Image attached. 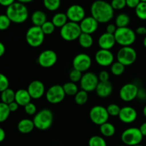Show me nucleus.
I'll use <instances>...</instances> for the list:
<instances>
[{
    "instance_id": "nucleus-7",
    "label": "nucleus",
    "mask_w": 146,
    "mask_h": 146,
    "mask_svg": "<svg viewBox=\"0 0 146 146\" xmlns=\"http://www.w3.org/2000/svg\"><path fill=\"white\" fill-rule=\"evenodd\" d=\"M143 135L138 128H129L125 129L121 134V141L127 146L140 145L142 142Z\"/></svg>"
},
{
    "instance_id": "nucleus-24",
    "label": "nucleus",
    "mask_w": 146,
    "mask_h": 146,
    "mask_svg": "<svg viewBox=\"0 0 146 146\" xmlns=\"http://www.w3.org/2000/svg\"><path fill=\"white\" fill-rule=\"evenodd\" d=\"M31 20L33 25L41 27L44 23L47 21L46 14L41 10H36L34 12H33L31 17Z\"/></svg>"
},
{
    "instance_id": "nucleus-28",
    "label": "nucleus",
    "mask_w": 146,
    "mask_h": 146,
    "mask_svg": "<svg viewBox=\"0 0 146 146\" xmlns=\"http://www.w3.org/2000/svg\"><path fill=\"white\" fill-rule=\"evenodd\" d=\"M15 94L14 92L11 88H7L5 91L1 92V102L6 104H9L15 101Z\"/></svg>"
},
{
    "instance_id": "nucleus-37",
    "label": "nucleus",
    "mask_w": 146,
    "mask_h": 146,
    "mask_svg": "<svg viewBox=\"0 0 146 146\" xmlns=\"http://www.w3.org/2000/svg\"><path fill=\"white\" fill-rule=\"evenodd\" d=\"M41 29H42L43 32L45 35H51L55 31L56 27L54 24H53L52 21H47L46 22L44 23L42 26L41 27Z\"/></svg>"
},
{
    "instance_id": "nucleus-30",
    "label": "nucleus",
    "mask_w": 146,
    "mask_h": 146,
    "mask_svg": "<svg viewBox=\"0 0 146 146\" xmlns=\"http://www.w3.org/2000/svg\"><path fill=\"white\" fill-rule=\"evenodd\" d=\"M64 91L66 93V95L68 96H75L78 92V88L76 83L69 81V82L65 83L63 85Z\"/></svg>"
},
{
    "instance_id": "nucleus-31",
    "label": "nucleus",
    "mask_w": 146,
    "mask_h": 146,
    "mask_svg": "<svg viewBox=\"0 0 146 146\" xmlns=\"http://www.w3.org/2000/svg\"><path fill=\"white\" fill-rule=\"evenodd\" d=\"M88 99V92L84 91V90H81L78 91V92L74 96V100L75 102L78 105L82 106L86 104Z\"/></svg>"
},
{
    "instance_id": "nucleus-45",
    "label": "nucleus",
    "mask_w": 146,
    "mask_h": 146,
    "mask_svg": "<svg viewBox=\"0 0 146 146\" xmlns=\"http://www.w3.org/2000/svg\"><path fill=\"white\" fill-rule=\"evenodd\" d=\"M141 2V0H126V5L129 8L135 9Z\"/></svg>"
},
{
    "instance_id": "nucleus-58",
    "label": "nucleus",
    "mask_w": 146,
    "mask_h": 146,
    "mask_svg": "<svg viewBox=\"0 0 146 146\" xmlns=\"http://www.w3.org/2000/svg\"><path fill=\"white\" fill-rule=\"evenodd\" d=\"M141 1H144V2H146V0H141Z\"/></svg>"
},
{
    "instance_id": "nucleus-57",
    "label": "nucleus",
    "mask_w": 146,
    "mask_h": 146,
    "mask_svg": "<svg viewBox=\"0 0 146 146\" xmlns=\"http://www.w3.org/2000/svg\"><path fill=\"white\" fill-rule=\"evenodd\" d=\"M135 146H144V145H141V144H140V145H135Z\"/></svg>"
},
{
    "instance_id": "nucleus-34",
    "label": "nucleus",
    "mask_w": 146,
    "mask_h": 146,
    "mask_svg": "<svg viewBox=\"0 0 146 146\" xmlns=\"http://www.w3.org/2000/svg\"><path fill=\"white\" fill-rule=\"evenodd\" d=\"M88 146H107V143L103 137L94 135L88 140Z\"/></svg>"
},
{
    "instance_id": "nucleus-47",
    "label": "nucleus",
    "mask_w": 146,
    "mask_h": 146,
    "mask_svg": "<svg viewBox=\"0 0 146 146\" xmlns=\"http://www.w3.org/2000/svg\"><path fill=\"white\" fill-rule=\"evenodd\" d=\"M8 106L11 112H15V111H17V110H18L19 106V105L16 101H14V102L8 104Z\"/></svg>"
},
{
    "instance_id": "nucleus-46",
    "label": "nucleus",
    "mask_w": 146,
    "mask_h": 146,
    "mask_svg": "<svg viewBox=\"0 0 146 146\" xmlns=\"http://www.w3.org/2000/svg\"><path fill=\"white\" fill-rule=\"evenodd\" d=\"M118 27H116V25L114 24H109L106 27V32L108 33V34H114L116 31Z\"/></svg>"
},
{
    "instance_id": "nucleus-35",
    "label": "nucleus",
    "mask_w": 146,
    "mask_h": 146,
    "mask_svg": "<svg viewBox=\"0 0 146 146\" xmlns=\"http://www.w3.org/2000/svg\"><path fill=\"white\" fill-rule=\"evenodd\" d=\"M125 66L122 64L121 63L116 61L114 62L113 64L111 65V71L114 76H121L125 71Z\"/></svg>"
},
{
    "instance_id": "nucleus-53",
    "label": "nucleus",
    "mask_w": 146,
    "mask_h": 146,
    "mask_svg": "<svg viewBox=\"0 0 146 146\" xmlns=\"http://www.w3.org/2000/svg\"><path fill=\"white\" fill-rule=\"evenodd\" d=\"M6 52V47L3 43H0V56H2Z\"/></svg>"
},
{
    "instance_id": "nucleus-5",
    "label": "nucleus",
    "mask_w": 146,
    "mask_h": 146,
    "mask_svg": "<svg viewBox=\"0 0 146 146\" xmlns=\"http://www.w3.org/2000/svg\"><path fill=\"white\" fill-rule=\"evenodd\" d=\"M82 34L79 24L72 21L67 22L60 29V36L66 41H73L78 39Z\"/></svg>"
},
{
    "instance_id": "nucleus-8",
    "label": "nucleus",
    "mask_w": 146,
    "mask_h": 146,
    "mask_svg": "<svg viewBox=\"0 0 146 146\" xmlns=\"http://www.w3.org/2000/svg\"><path fill=\"white\" fill-rule=\"evenodd\" d=\"M117 60L125 66L134 64L137 59V52L133 47H121L117 53Z\"/></svg>"
},
{
    "instance_id": "nucleus-11",
    "label": "nucleus",
    "mask_w": 146,
    "mask_h": 146,
    "mask_svg": "<svg viewBox=\"0 0 146 146\" xmlns=\"http://www.w3.org/2000/svg\"><path fill=\"white\" fill-rule=\"evenodd\" d=\"M98 76L93 72H86L83 74L82 78L80 81L81 90L86 92H92L96 91L98 84H99Z\"/></svg>"
},
{
    "instance_id": "nucleus-44",
    "label": "nucleus",
    "mask_w": 146,
    "mask_h": 146,
    "mask_svg": "<svg viewBox=\"0 0 146 146\" xmlns=\"http://www.w3.org/2000/svg\"><path fill=\"white\" fill-rule=\"evenodd\" d=\"M98 79L100 82H106L109 81V74L106 71H101L98 74Z\"/></svg>"
},
{
    "instance_id": "nucleus-40",
    "label": "nucleus",
    "mask_w": 146,
    "mask_h": 146,
    "mask_svg": "<svg viewBox=\"0 0 146 146\" xmlns=\"http://www.w3.org/2000/svg\"><path fill=\"white\" fill-rule=\"evenodd\" d=\"M83 74L82 72L78 71L76 69H73L72 71L70 72L69 74V78L71 80V81L74 83L78 82V81H81V78H82Z\"/></svg>"
},
{
    "instance_id": "nucleus-59",
    "label": "nucleus",
    "mask_w": 146,
    "mask_h": 146,
    "mask_svg": "<svg viewBox=\"0 0 146 146\" xmlns=\"http://www.w3.org/2000/svg\"><path fill=\"white\" fill-rule=\"evenodd\" d=\"M118 146H127V145H118Z\"/></svg>"
},
{
    "instance_id": "nucleus-2",
    "label": "nucleus",
    "mask_w": 146,
    "mask_h": 146,
    "mask_svg": "<svg viewBox=\"0 0 146 146\" xmlns=\"http://www.w3.org/2000/svg\"><path fill=\"white\" fill-rule=\"evenodd\" d=\"M6 14L11 22L14 24H22L28 19L29 10L25 4L17 1L7 7Z\"/></svg>"
},
{
    "instance_id": "nucleus-22",
    "label": "nucleus",
    "mask_w": 146,
    "mask_h": 146,
    "mask_svg": "<svg viewBox=\"0 0 146 146\" xmlns=\"http://www.w3.org/2000/svg\"><path fill=\"white\" fill-rule=\"evenodd\" d=\"M31 97L29 93L26 89H19L16 92L15 101L21 106H25L31 102Z\"/></svg>"
},
{
    "instance_id": "nucleus-9",
    "label": "nucleus",
    "mask_w": 146,
    "mask_h": 146,
    "mask_svg": "<svg viewBox=\"0 0 146 146\" xmlns=\"http://www.w3.org/2000/svg\"><path fill=\"white\" fill-rule=\"evenodd\" d=\"M109 116L107 108L102 106H95L90 110V119L96 125H101L108 122Z\"/></svg>"
},
{
    "instance_id": "nucleus-43",
    "label": "nucleus",
    "mask_w": 146,
    "mask_h": 146,
    "mask_svg": "<svg viewBox=\"0 0 146 146\" xmlns=\"http://www.w3.org/2000/svg\"><path fill=\"white\" fill-rule=\"evenodd\" d=\"M24 111L27 115H35L36 114V106L34 104L30 102L27 105L24 106Z\"/></svg>"
},
{
    "instance_id": "nucleus-1",
    "label": "nucleus",
    "mask_w": 146,
    "mask_h": 146,
    "mask_svg": "<svg viewBox=\"0 0 146 146\" xmlns=\"http://www.w3.org/2000/svg\"><path fill=\"white\" fill-rule=\"evenodd\" d=\"M91 16L101 24L108 23L113 18L114 9L112 6L104 0H96L91 7Z\"/></svg>"
},
{
    "instance_id": "nucleus-36",
    "label": "nucleus",
    "mask_w": 146,
    "mask_h": 146,
    "mask_svg": "<svg viewBox=\"0 0 146 146\" xmlns=\"http://www.w3.org/2000/svg\"><path fill=\"white\" fill-rule=\"evenodd\" d=\"M135 14L141 20H146V2L141 1L135 9Z\"/></svg>"
},
{
    "instance_id": "nucleus-23",
    "label": "nucleus",
    "mask_w": 146,
    "mask_h": 146,
    "mask_svg": "<svg viewBox=\"0 0 146 146\" xmlns=\"http://www.w3.org/2000/svg\"><path fill=\"white\" fill-rule=\"evenodd\" d=\"M34 128H35V125H34L33 120L31 121L28 118L21 120L17 125L18 131L23 134L29 133L34 130Z\"/></svg>"
},
{
    "instance_id": "nucleus-13",
    "label": "nucleus",
    "mask_w": 146,
    "mask_h": 146,
    "mask_svg": "<svg viewBox=\"0 0 146 146\" xmlns=\"http://www.w3.org/2000/svg\"><path fill=\"white\" fill-rule=\"evenodd\" d=\"M92 60L91 58L86 54H78L76 56L73 60V67L81 72H86L91 66Z\"/></svg>"
},
{
    "instance_id": "nucleus-14",
    "label": "nucleus",
    "mask_w": 146,
    "mask_h": 146,
    "mask_svg": "<svg viewBox=\"0 0 146 146\" xmlns=\"http://www.w3.org/2000/svg\"><path fill=\"white\" fill-rule=\"evenodd\" d=\"M58 60L56 53L53 50H45L39 54L38 63L43 68H51L56 64Z\"/></svg>"
},
{
    "instance_id": "nucleus-33",
    "label": "nucleus",
    "mask_w": 146,
    "mask_h": 146,
    "mask_svg": "<svg viewBox=\"0 0 146 146\" xmlns=\"http://www.w3.org/2000/svg\"><path fill=\"white\" fill-rule=\"evenodd\" d=\"M10 113L11 111L9 108L8 104L1 102L0 104V122L3 123L7 121L9 116Z\"/></svg>"
},
{
    "instance_id": "nucleus-50",
    "label": "nucleus",
    "mask_w": 146,
    "mask_h": 146,
    "mask_svg": "<svg viewBox=\"0 0 146 146\" xmlns=\"http://www.w3.org/2000/svg\"><path fill=\"white\" fill-rule=\"evenodd\" d=\"M138 97L141 99H145L146 98V91L144 89H139V91H138Z\"/></svg>"
},
{
    "instance_id": "nucleus-19",
    "label": "nucleus",
    "mask_w": 146,
    "mask_h": 146,
    "mask_svg": "<svg viewBox=\"0 0 146 146\" xmlns=\"http://www.w3.org/2000/svg\"><path fill=\"white\" fill-rule=\"evenodd\" d=\"M138 117L136 110L131 106H124L121 108L118 118L124 123H132Z\"/></svg>"
},
{
    "instance_id": "nucleus-26",
    "label": "nucleus",
    "mask_w": 146,
    "mask_h": 146,
    "mask_svg": "<svg viewBox=\"0 0 146 146\" xmlns=\"http://www.w3.org/2000/svg\"><path fill=\"white\" fill-rule=\"evenodd\" d=\"M100 132L101 135L104 137H112L115 133V128L112 123L106 122L100 125Z\"/></svg>"
},
{
    "instance_id": "nucleus-54",
    "label": "nucleus",
    "mask_w": 146,
    "mask_h": 146,
    "mask_svg": "<svg viewBox=\"0 0 146 146\" xmlns=\"http://www.w3.org/2000/svg\"><path fill=\"white\" fill-rule=\"evenodd\" d=\"M34 0H17V1L20 3H22V4H27V3H30L31 1H33Z\"/></svg>"
},
{
    "instance_id": "nucleus-48",
    "label": "nucleus",
    "mask_w": 146,
    "mask_h": 146,
    "mask_svg": "<svg viewBox=\"0 0 146 146\" xmlns=\"http://www.w3.org/2000/svg\"><path fill=\"white\" fill-rule=\"evenodd\" d=\"M15 2V0H0V4L3 7H9Z\"/></svg>"
},
{
    "instance_id": "nucleus-38",
    "label": "nucleus",
    "mask_w": 146,
    "mask_h": 146,
    "mask_svg": "<svg viewBox=\"0 0 146 146\" xmlns=\"http://www.w3.org/2000/svg\"><path fill=\"white\" fill-rule=\"evenodd\" d=\"M106 108L109 115H111V116H118L121 109L119 106L115 104H110L107 106Z\"/></svg>"
},
{
    "instance_id": "nucleus-4",
    "label": "nucleus",
    "mask_w": 146,
    "mask_h": 146,
    "mask_svg": "<svg viewBox=\"0 0 146 146\" xmlns=\"http://www.w3.org/2000/svg\"><path fill=\"white\" fill-rule=\"evenodd\" d=\"M115 41L121 46H131L135 41L136 33L129 27L118 28L114 34Z\"/></svg>"
},
{
    "instance_id": "nucleus-18",
    "label": "nucleus",
    "mask_w": 146,
    "mask_h": 146,
    "mask_svg": "<svg viewBox=\"0 0 146 146\" xmlns=\"http://www.w3.org/2000/svg\"><path fill=\"white\" fill-rule=\"evenodd\" d=\"M98 24L99 23L92 16H91V17H86L80 22L79 25L82 33L92 34L98 29Z\"/></svg>"
},
{
    "instance_id": "nucleus-56",
    "label": "nucleus",
    "mask_w": 146,
    "mask_h": 146,
    "mask_svg": "<svg viewBox=\"0 0 146 146\" xmlns=\"http://www.w3.org/2000/svg\"><path fill=\"white\" fill-rule=\"evenodd\" d=\"M143 45H144V46L146 48V36L145 37V38H144V39H143Z\"/></svg>"
},
{
    "instance_id": "nucleus-21",
    "label": "nucleus",
    "mask_w": 146,
    "mask_h": 146,
    "mask_svg": "<svg viewBox=\"0 0 146 146\" xmlns=\"http://www.w3.org/2000/svg\"><path fill=\"white\" fill-rule=\"evenodd\" d=\"M113 91V85L110 81L99 82L96 92L100 98H107L111 94Z\"/></svg>"
},
{
    "instance_id": "nucleus-3",
    "label": "nucleus",
    "mask_w": 146,
    "mask_h": 146,
    "mask_svg": "<svg viewBox=\"0 0 146 146\" xmlns=\"http://www.w3.org/2000/svg\"><path fill=\"white\" fill-rule=\"evenodd\" d=\"M54 121V115L49 109H42L36 113L34 117L35 128L40 131H46L52 125Z\"/></svg>"
},
{
    "instance_id": "nucleus-6",
    "label": "nucleus",
    "mask_w": 146,
    "mask_h": 146,
    "mask_svg": "<svg viewBox=\"0 0 146 146\" xmlns=\"http://www.w3.org/2000/svg\"><path fill=\"white\" fill-rule=\"evenodd\" d=\"M45 36L41 27L32 26L26 33V41L30 46L37 48L42 45Z\"/></svg>"
},
{
    "instance_id": "nucleus-10",
    "label": "nucleus",
    "mask_w": 146,
    "mask_h": 146,
    "mask_svg": "<svg viewBox=\"0 0 146 146\" xmlns=\"http://www.w3.org/2000/svg\"><path fill=\"white\" fill-rule=\"evenodd\" d=\"M65 96L66 93L63 86L59 84H56L51 86L46 93V100L51 104H57L62 102L65 98Z\"/></svg>"
},
{
    "instance_id": "nucleus-41",
    "label": "nucleus",
    "mask_w": 146,
    "mask_h": 146,
    "mask_svg": "<svg viewBox=\"0 0 146 146\" xmlns=\"http://www.w3.org/2000/svg\"><path fill=\"white\" fill-rule=\"evenodd\" d=\"M114 10H121L126 7V0H112L111 3Z\"/></svg>"
},
{
    "instance_id": "nucleus-27",
    "label": "nucleus",
    "mask_w": 146,
    "mask_h": 146,
    "mask_svg": "<svg viewBox=\"0 0 146 146\" xmlns=\"http://www.w3.org/2000/svg\"><path fill=\"white\" fill-rule=\"evenodd\" d=\"M78 43L80 46L84 48H88L91 47L94 44V38L91 34L82 33L78 38Z\"/></svg>"
},
{
    "instance_id": "nucleus-55",
    "label": "nucleus",
    "mask_w": 146,
    "mask_h": 146,
    "mask_svg": "<svg viewBox=\"0 0 146 146\" xmlns=\"http://www.w3.org/2000/svg\"><path fill=\"white\" fill-rule=\"evenodd\" d=\"M143 113L144 116H145V118H146V105L145 106H144L143 110Z\"/></svg>"
},
{
    "instance_id": "nucleus-17",
    "label": "nucleus",
    "mask_w": 146,
    "mask_h": 146,
    "mask_svg": "<svg viewBox=\"0 0 146 146\" xmlns=\"http://www.w3.org/2000/svg\"><path fill=\"white\" fill-rule=\"evenodd\" d=\"M27 91L29 93L31 98L39 99L45 94V86L41 81L35 80L30 83Z\"/></svg>"
},
{
    "instance_id": "nucleus-32",
    "label": "nucleus",
    "mask_w": 146,
    "mask_h": 146,
    "mask_svg": "<svg viewBox=\"0 0 146 146\" xmlns=\"http://www.w3.org/2000/svg\"><path fill=\"white\" fill-rule=\"evenodd\" d=\"M44 7L50 11H54L58 9L61 6V0H43Z\"/></svg>"
},
{
    "instance_id": "nucleus-39",
    "label": "nucleus",
    "mask_w": 146,
    "mask_h": 146,
    "mask_svg": "<svg viewBox=\"0 0 146 146\" xmlns=\"http://www.w3.org/2000/svg\"><path fill=\"white\" fill-rule=\"evenodd\" d=\"M11 22V20L7 17V14H1L0 16V30H7L9 27Z\"/></svg>"
},
{
    "instance_id": "nucleus-25",
    "label": "nucleus",
    "mask_w": 146,
    "mask_h": 146,
    "mask_svg": "<svg viewBox=\"0 0 146 146\" xmlns=\"http://www.w3.org/2000/svg\"><path fill=\"white\" fill-rule=\"evenodd\" d=\"M68 17L66 13H57L53 17L52 23L57 28H62L67 22H68Z\"/></svg>"
},
{
    "instance_id": "nucleus-51",
    "label": "nucleus",
    "mask_w": 146,
    "mask_h": 146,
    "mask_svg": "<svg viewBox=\"0 0 146 146\" xmlns=\"http://www.w3.org/2000/svg\"><path fill=\"white\" fill-rule=\"evenodd\" d=\"M139 129L140 131H141V133L143 134V136H146V122L141 124Z\"/></svg>"
},
{
    "instance_id": "nucleus-52",
    "label": "nucleus",
    "mask_w": 146,
    "mask_h": 146,
    "mask_svg": "<svg viewBox=\"0 0 146 146\" xmlns=\"http://www.w3.org/2000/svg\"><path fill=\"white\" fill-rule=\"evenodd\" d=\"M6 138V133L3 128H0V142H3Z\"/></svg>"
},
{
    "instance_id": "nucleus-49",
    "label": "nucleus",
    "mask_w": 146,
    "mask_h": 146,
    "mask_svg": "<svg viewBox=\"0 0 146 146\" xmlns=\"http://www.w3.org/2000/svg\"><path fill=\"white\" fill-rule=\"evenodd\" d=\"M135 33L138 35H141V36H143V35H146V27H138L135 30Z\"/></svg>"
},
{
    "instance_id": "nucleus-29",
    "label": "nucleus",
    "mask_w": 146,
    "mask_h": 146,
    "mask_svg": "<svg viewBox=\"0 0 146 146\" xmlns=\"http://www.w3.org/2000/svg\"><path fill=\"white\" fill-rule=\"evenodd\" d=\"M131 21V19L128 14L125 13H121L118 14L115 18V25L118 28H122V27H127Z\"/></svg>"
},
{
    "instance_id": "nucleus-42",
    "label": "nucleus",
    "mask_w": 146,
    "mask_h": 146,
    "mask_svg": "<svg viewBox=\"0 0 146 146\" xmlns=\"http://www.w3.org/2000/svg\"><path fill=\"white\" fill-rule=\"evenodd\" d=\"M9 82L7 77L3 74H0V91L2 92L9 88Z\"/></svg>"
},
{
    "instance_id": "nucleus-12",
    "label": "nucleus",
    "mask_w": 146,
    "mask_h": 146,
    "mask_svg": "<svg viewBox=\"0 0 146 146\" xmlns=\"http://www.w3.org/2000/svg\"><path fill=\"white\" fill-rule=\"evenodd\" d=\"M139 88L135 84H126L121 87L119 91L120 98L125 102H130L133 101L138 97Z\"/></svg>"
},
{
    "instance_id": "nucleus-20",
    "label": "nucleus",
    "mask_w": 146,
    "mask_h": 146,
    "mask_svg": "<svg viewBox=\"0 0 146 146\" xmlns=\"http://www.w3.org/2000/svg\"><path fill=\"white\" fill-rule=\"evenodd\" d=\"M98 44L101 49L110 50L116 44L114 34L105 32L100 36L98 38Z\"/></svg>"
},
{
    "instance_id": "nucleus-15",
    "label": "nucleus",
    "mask_w": 146,
    "mask_h": 146,
    "mask_svg": "<svg viewBox=\"0 0 146 146\" xmlns=\"http://www.w3.org/2000/svg\"><path fill=\"white\" fill-rule=\"evenodd\" d=\"M66 14L69 21L78 23V24L86 17L85 9L79 4H73L70 6Z\"/></svg>"
},
{
    "instance_id": "nucleus-16",
    "label": "nucleus",
    "mask_w": 146,
    "mask_h": 146,
    "mask_svg": "<svg viewBox=\"0 0 146 146\" xmlns=\"http://www.w3.org/2000/svg\"><path fill=\"white\" fill-rule=\"evenodd\" d=\"M95 60L101 66L106 67L114 63V56L110 50L100 49L96 53Z\"/></svg>"
}]
</instances>
